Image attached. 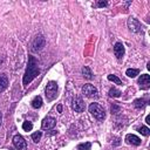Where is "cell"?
Listing matches in <instances>:
<instances>
[{
    "mask_svg": "<svg viewBox=\"0 0 150 150\" xmlns=\"http://www.w3.org/2000/svg\"><path fill=\"white\" fill-rule=\"evenodd\" d=\"M40 70L38 68V62L35 60L34 56H29L28 57V64H27V69H26V73L23 75V79H22V83L23 86H28L38 75H39Z\"/></svg>",
    "mask_w": 150,
    "mask_h": 150,
    "instance_id": "6da1fadb",
    "label": "cell"
},
{
    "mask_svg": "<svg viewBox=\"0 0 150 150\" xmlns=\"http://www.w3.org/2000/svg\"><path fill=\"white\" fill-rule=\"evenodd\" d=\"M89 112L96 118V120H98V121H102V120H104V117H105V111H104V109L98 104V103H90V105H89Z\"/></svg>",
    "mask_w": 150,
    "mask_h": 150,
    "instance_id": "7a4b0ae2",
    "label": "cell"
},
{
    "mask_svg": "<svg viewBox=\"0 0 150 150\" xmlns=\"http://www.w3.org/2000/svg\"><path fill=\"white\" fill-rule=\"evenodd\" d=\"M57 96V83L55 81H49L46 87V97L48 101H53Z\"/></svg>",
    "mask_w": 150,
    "mask_h": 150,
    "instance_id": "3957f363",
    "label": "cell"
},
{
    "mask_svg": "<svg viewBox=\"0 0 150 150\" xmlns=\"http://www.w3.org/2000/svg\"><path fill=\"white\" fill-rule=\"evenodd\" d=\"M82 94L86 97H88V98H97L98 97L97 89L93 84H90V83H87V84H84L82 87Z\"/></svg>",
    "mask_w": 150,
    "mask_h": 150,
    "instance_id": "277c9868",
    "label": "cell"
},
{
    "mask_svg": "<svg viewBox=\"0 0 150 150\" xmlns=\"http://www.w3.org/2000/svg\"><path fill=\"white\" fill-rule=\"evenodd\" d=\"M46 45V39L43 38V35L39 34L34 38L33 42H32V46H30V50L32 52H39Z\"/></svg>",
    "mask_w": 150,
    "mask_h": 150,
    "instance_id": "5b68a950",
    "label": "cell"
},
{
    "mask_svg": "<svg viewBox=\"0 0 150 150\" xmlns=\"http://www.w3.org/2000/svg\"><path fill=\"white\" fill-rule=\"evenodd\" d=\"M71 108L76 112H82L84 110V102L80 96H75L71 101Z\"/></svg>",
    "mask_w": 150,
    "mask_h": 150,
    "instance_id": "8992f818",
    "label": "cell"
},
{
    "mask_svg": "<svg viewBox=\"0 0 150 150\" xmlns=\"http://www.w3.org/2000/svg\"><path fill=\"white\" fill-rule=\"evenodd\" d=\"M13 144L18 150H26L27 149V143L21 135H15L13 137Z\"/></svg>",
    "mask_w": 150,
    "mask_h": 150,
    "instance_id": "52a82bcc",
    "label": "cell"
},
{
    "mask_svg": "<svg viewBox=\"0 0 150 150\" xmlns=\"http://www.w3.org/2000/svg\"><path fill=\"white\" fill-rule=\"evenodd\" d=\"M127 23H128V28H129L132 33H138V32L141 30V28H142L139 21H138L137 19H135V18H129Z\"/></svg>",
    "mask_w": 150,
    "mask_h": 150,
    "instance_id": "ba28073f",
    "label": "cell"
},
{
    "mask_svg": "<svg viewBox=\"0 0 150 150\" xmlns=\"http://www.w3.org/2000/svg\"><path fill=\"white\" fill-rule=\"evenodd\" d=\"M56 124V120L54 117H50V116H47L46 118H43L42 123H41V128L43 130H49V129H53Z\"/></svg>",
    "mask_w": 150,
    "mask_h": 150,
    "instance_id": "9c48e42d",
    "label": "cell"
},
{
    "mask_svg": "<svg viewBox=\"0 0 150 150\" xmlns=\"http://www.w3.org/2000/svg\"><path fill=\"white\" fill-rule=\"evenodd\" d=\"M138 84L141 89H148L150 87V76L148 74H143L138 79Z\"/></svg>",
    "mask_w": 150,
    "mask_h": 150,
    "instance_id": "30bf717a",
    "label": "cell"
},
{
    "mask_svg": "<svg viewBox=\"0 0 150 150\" xmlns=\"http://www.w3.org/2000/svg\"><path fill=\"white\" fill-rule=\"evenodd\" d=\"M114 53L117 59H122L124 55V46L121 42H116L114 46Z\"/></svg>",
    "mask_w": 150,
    "mask_h": 150,
    "instance_id": "8fae6325",
    "label": "cell"
},
{
    "mask_svg": "<svg viewBox=\"0 0 150 150\" xmlns=\"http://www.w3.org/2000/svg\"><path fill=\"white\" fill-rule=\"evenodd\" d=\"M125 141L128 144H131V145H139L141 144V138L137 137L136 135H132V134H129L125 136Z\"/></svg>",
    "mask_w": 150,
    "mask_h": 150,
    "instance_id": "7c38bea8",
    "label": "cell"
},
{
    "mask_svg": "<svg viewBox=\"0 0 150 150\" xmlns=\"http://www.w3.org/2000/svg\"><path fill=\"white\" fill-rule=\"evenodd\" d=\"M8 87V79L5 74H0V93H2Z\"/></svg>",
    "mask_w": 150,
    "mask_h": 150,
    "instance_id": "4fadbf2b",
    "label": "cell"
},
{
    "mask_svg": "<svg viewBox=\"0 0 150 150\" xmlns=\"http://www.w3.org/2000/svg\"><path fill=\"white\" fill-rule=\"evenodd\" d=\"M41 105H42V98H41V96H35L33 98V101H32V107L34 109H38Z\"/></svg>",
    "mask_w": 150,
    "mask_h": 150,
    "instance_id": "5bb4252c",
    "label": "cell"
},
{
    "mask_svg": "<svg viewBox=\"0 0 150 150\" xmlns=\"http://www.w3.org/2000/svg\"><path fill=\"white\" fill-rule=\"evenodd\" d=\"M82 75L86 77V79H88V80H91L93 79V73H91V70L89 69V67H83L82 68Z\"/></svg>",
    "mask_w": 150,
    "mask_h": 150,
    "instance_id": "9a60e30c",
    "label": "cell"
},
{
    "mask_svg": "<svg viewBox=\"0 0 150 150\" xmlns=\"http://www.w3.org/2000/svg\"><path fill=\"white\" fill-rule=\"evenodd\" d=\"M145 104H146V101L143 100V98H137V100L134 101V105H135V108H137V109L143 108Z\"/></svg>",
    "mask_w": 150,
    "mask_h": 150,
    "instance_id": "2e32d148",
    "label": "cell"
},
{
    "mask_svg": "<svg viewBox=\"0 0 150 150\" xmlns=\"http://www.w3.org/2000/svg\"><path fill=\"white\" fill-rule=\"evenodd\" d=\"M138 73H139L138 69H132V68H129V69H127V71H125L127 76H129V77H135L136 75H138Z\"/></svg>",
    "mask_w": 150,
    "mask_h": 150,
    "instance_id": "e0dca14e",
    "label": "cell"
},
{
    "mask_svg": "<svg viewBox=\"0 0 150 150\" xmlns=\"http://www.w3.org/2000/svg\"><path fill=\"white\" fill-rule=\"evenodd\" d=\"M91 148V144L89 142H86V143H81L77 145V150H90Z\"/></svg>",
    "mask_w": 150,
    "mask_h": 150,
    "instance_id": "ac0fdd59",
    "label": "cell"
},
{
    "mask_svg": "<svg viewBox=\"0 0 150 150\" xmlns=\"http://www.w3.org/2000/svg\"><path fill=\"white\" fill-rule=\"evenodd\" d=\"M109 96H111V97H120L121 96V91L118 89H116V88H111L109 90Z\"/></svg>",
    "mask_w": 150,
    "mask_h": 150,
    "instance_id": "d6986e66",
    "label": "cell"
},
{
    "mask_svg": "<svg viewBox=\"0 0 150 150\" xmlns=\"http://www.w3.org/2000/svg\"><path fill=\"white\" fill-rule=\"evenodd\" d=\"M22 129H23L25 131H30V130L33 129V124H32V122H29V121H25V122L22 123Z\"/></svg>",
    "mask_w": 150,
    "mask_h": 150,
    "instance_id": "ffe728a7",
    "label": "cell"
},
{
    "mask_svg": "<svg viewBox=\"0 0 150 150\" xmlns=\"http://www.w3.org/2000/svg\"><path fill=\"white\" fill-rule=\"evenodd\" d=\"M108 80H109V81H112V82L116 83V84H121V83H122V81H121L116 75H112V74L108 75Z\"/></svg>",
    "mask_w": 150,
    "mask_h": 150,
    "instance_id": "44dd1931",
    "label": "cell"
},
{
    "mask_svg": "<svg viewBox=\"0 0 150 150\" xmlns=\"http://www.w3.org/2000/svg\"><path fill=\"white\" fill-rule=\"evenodd\" d=\"M137 130H138V132H141L143 136H149V134H150V130H149L148 127H139Z\"/></svg>",
    "mask_w": 150,
    "mask_h": 150,
    "instance_id": "7402d4cb",
    "label": "cell"
},
{
    "mask_svg": "<svg viewBox=\"0 0 150 150\" xmlns=\"http://www.w3.org/2000/svg\"><path fill=\"white\" fill-rule=\"evenodd\" d=\"M41 136H42V132H41V131H36V132L32 134V139H33L35 143H38V142L41 139Z\"/></svg>",
    "mask_w": 150,
    "mask_h": 150,
    "instance_id": "603a6c76",
    "label": "cell"
},
{
    "mask_svg": "<svg viewBox=\"0 0 150 150\" xmlns=\"http://www.w3.org/2000/svg\"><path fill=\"white\" fill-rule=\"evenodd\" d=\"M120 110H121V108L117 104H112L111 105V112L112 114H117V112H120Z\"/></svg>",
    "mask_w": 150,
    "mask_h": 150,
    "instance_id": "cb8c5ba5",
    "label": "cell"
},
{
    "mask_svg": "<svg viewBox=\"0 0 150 150\" xmlns=\"http://www.w3.org/2000/svg\"><path fill=\"white\" fill-rule=\"evenodd\" d=\"M108 5V2H105V1H98L97 2V7H105Z\"/></svg>",
    "mask_w": 150,
    "mask_h": 150,
    "instance_id": "d4e9b609",
    "label": "cell"
},
{
    "mask_svg": "<svg viewBox=\"0 0 150 150\" xmlns=\"http://www.w3.org/2000/svg\"><path fill=\"white\" fill-rule=\"evenodd\" d=\"M57 111L59 112H62V104H59L57 105Z\"/></svg>",
    "mask_w": 150,
    "mask_h": 150,
    "instance_id": "484cf974",
    "label": "cell"
},
{
    "mask_svg": "<svg viewBox=\"0 0 150 150\" xmlns=\"http://www.w3.org/2000/svg\"><path fill=\"white\" fill-rule=\"evenodd\" d=\"M145 121H146V123H150V116H146Z\"/></svg>",
    "mask_w": 150,
    "mask_h": 150,
    "instance_id": "4316f807",
    "label": "cell"
},
{
    "mask_svg": "<svg viewBox=\"0 0 150 150\" xmlns=\"http://www.w3.org/2000/svg\"><path fill=\"white\" fill-rule=\"evenodd\" d=\"M1 121H2V114L0 112V125H1Z\"/></svg>",
    "mask_w": 150,
    "mask_h": 150,
    "instance_id": "83f0119b",
    "label": "cell"
}]
</instances>
